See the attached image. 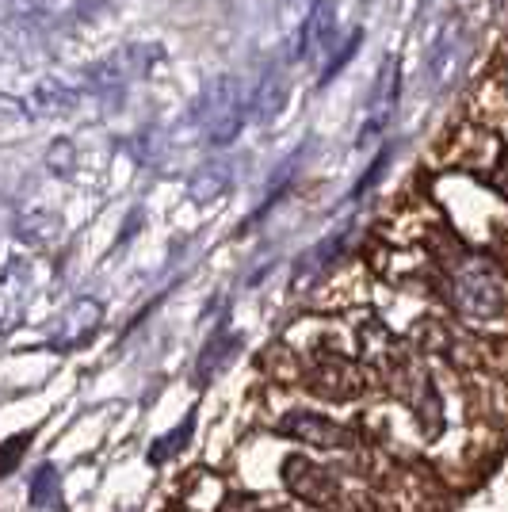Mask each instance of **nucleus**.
<instances>
[{"mask_svg": "<svg viewBox=\"0 0 508 512\" xmlns=\"http://www.w3.org/2000/svg\"><path fill=\"white\" fill-rule=\"evenodd\" d=\"M100 302L96 299H81L73 302V310H69V318H65V337H73V341H85L88 333L100 325Z\"/></svg>", "mask_w": 508, "mask_h": 512, "instance_id": "ddd939ff", "label": "nucleus"}, {"mask_svg": "<svg viewBox=\"0 0 508 512\" xmlns=\"http://www.w3.org/2000/svg\"><path fill=\"white\" fill-rule=\"evenodd\" d=\"M306 383L325 402H352L363 394L360 367H352L344 356H318L314 367L306 371Z\"/></svg>", "mask_w": 508, "mask_h": 512, "instance_id": "39448f33", "label": "nucleus"}, {"mask_svg": "<svg viewBox=\"0 0 508 512\" xmlns=\"http://www.w3.org/2000/svg\"><path fill=\"white\" fill-rule=\"evenodd\" d=\"M226 192H230V165H226V161L203 165L188 184V195L195 203H214L218 195H226Z\"/></svg>", "mask_w": 508, "mask_h": 512, "instance_id": "9b49d317", "label": "nucleus"}, {"mask_svg": "<svg viewBox=\"0 0 508 512\" xmlns=\"http://www.w3.org/2000/svg\"><path fill=\"white\" fill-rule=\"evenodd\" d=\"M287 107V77L279 73L276 65L260 77V85L253 88V96H249V111H253L256 123H272L279 119V111Z\"/></svg>", "mask_w": 508, "mask_h": 512, "instance_id": "1a4fd4ad", "label": "nucleus"}, {"mask_svg": "<svg viewBox=\"0 0 508 512\" xmlns=\"http://www.w3.org/2000/svg\"><path fill=\"white\" fill-rule=\"evenodd\" d=\"M398 92H402V65H398V58H386L379 81H375V92H371V104H367L360 146H367L371 138H379L382 130L394 123V115H398Z\"/></svg>", "mask_w": 508, "mask_h": 512, "instance_id": "423d86ee", "label": "nucleus"}, {"mask_svg": "<svg viewBox=\"0 0 508 512\" xmlns=\"http://www.w3.org/2000/svg\"><path fill=\"white\" fill-rule=\"evenodd\" d=\"M165 58V50L157 43H130L123 50H115L107 62H100L92 73H88V85L96 88V92H123L130 81H138V77H146L153 73V65Z\"/></svg>", "mask_w": 508, "mask_h": 512, "instance_id": "20e7f679", "label": "nucleus"}, {"mask_svg": "<svg viewBox=\"0 0 508 512\" xmlns=\"http://www.w3.org/2000/svg\"><path fill=\"white\" fill-rule=\"evenodd\" d=\"M73 107H77V92L62 81H39L23 96L27 119H58V115H69Z\"/></svg>", "mask_w": 508, "mask_h": 512, "instance_id": "6e6552de", "label": "nucleus"}, {"mask_svg": "<svg viewBox=\"0 0 508 512\" xmlns=\"http://www.w3.org/2000/svg\"><path fill=\"white\" fill-rule=\"evenodd\" d=\"M233 352H237V337H233V333L214 337V341L203 348V356H199V379H211L214 371H222V363L230 360Z\"/></svg>", "mask_w": 508, "mask_h": 512, "instance_id": "4468645a", "label": "nucleus"}, {"mask_svg": "<svg viewBox=\"0 0 508 512\" xmlns=\"http://www.w3.org/2000/svg\"><path fill=\"white\" fill-rule=\"evenodd\" d=\"M233 501L245 512H291V509H264V505H256V497H233Z\"/></svg>", "mask_w": 508, "mask_h": 512, "instance_id": "aec40b11", "label": "nucleus"}, {"mask_svg": "<svg viewBox=\"0 0 508 512\" xmlns=\"http://www.w3.org/2000/svg\"><path fill=\"white\" fill-rule=\"evenodd\" d=\"M54 482H58L54 467L39 470V478H35V486H31V501H35V505H50V501H54Z\"/></svg>", "mask_w": 508, "mask_h": 512, "instance_id": "a211bd4d", "label": "nucleus"}, {"mask_svg": "<svg viewBox=\"0 0 508 512\" xmlns=\"http://www.w3.org/2000/svg\"><path fill=\"white\" fill-rule=\"evenodd\" d=\"M451 302L455 310L474 321L501 318L508 306V279L505 272L478 253H459V260L451 264Z\"/></svg>", "mask_w": 508, "mask_h": 512, "instance_id": "f257e3e1", "label": "nucleus"}, {"mask_svg": "<svg viewBox=\"0 0 508 512\" xmlns=\"http://www.w3.org/2000/svg\"><path fill=\"white\" fill-rule=\"evenodd\" d=\"M16 234H20L23 241H31V245H46V241H54V237L62 234V222L50 211H27L20 222H16Z\"/></svg>", "mask_w": 508, "mask_h": 512, "instance_id": "f8f14e48", "label": "nucleus"}, {"mask_svg": "<svg viewBox=\"0 0 508 512\" xmlns=\"http://www.w3.org/2000/svg\"><path fill=\"white\" fill-rule=\"evenodd\" d=\"M360 39H363V31H352V35L344 39V46H340V50H333V58H329V65L321 69V85H329V81H333V77L340 73V69H344V65L352 62V54L360 50Z\"/></svg>", "mask_w": 508, "mask_h": 512, "instance_id": "2eb2a0df", "label": "nucleus"}, {"mask_svg": "<svg viewBox=\"0 0 508 512\" xmlns=\"http://www.w3.org/2000/svg\"><path fill=\"white\" fill-rule=\"evenodd\" d=\"M191 425H195V417H188V421H184V425L176 428L172 436H165L161 444H153V448H149V459H153V463H165V459H169V455H172L176 448H180V444H188Z\"/></svg>", "mask_w": 508, "mask_h": 512, "instance_id": "f3484780", "label": "nucleus"}, {"mask_svg": "<svg viewBox=\"0 0 508 512\" xmlns=\"http://www.w3.org/2000/svg\"><path fill=\"white\" fill-rule=\"evenodd\" d=\"M497 188H501V192H505V199H508V161L497 169Z\"/></svg>", "mask_w": 508, "mask_h": 512, "instance_id": "412c9836", "label": "nucleus"}, {"mask_svg": "<svg viewBox=\"0 0 508 512\" xmlns=\"http://www.w3.org/2000/svg\"><path fill=\"white\" fill-rule=\"evenodd\" d=\"M199 115L207 123V138L211 146H230L233 138L245 127V92L233 77H218L207 92H203V104Z\"/></svg>", "mask_w": 508, "mask_h": 512, "instance_id": "7ed1b4c3", "label": "nucleus"}, {"mask_svg": "<svg viewBox=\"0 0 508 512\" xmlns=\"http://www.w3.org/2000/svg\"><path fill=\"white\" fill-rule=\"evenodd\" d=\"M283 486L295 493V497H302L306 505H314V509H325V512H371V509H367V501H360V497H348V493H344V486H340L329 470L318 467V463H310V459H302V455H291V459L283 463Z\"/></svg>", "mask_w": 508, "mask_h": 512, "instance_id": "f03ea898", "label": "nucleus"}, {"mask_svg": "<svg viewBox=\"0 0 508 512\" xmlns=\"http://www.w3.org/2000/svg\"><path fill=\"white\" fill-rule=\"evenodd\" d=\"M386 161H390V150H379V153H375L371 169H367V172L360 176V184H356V192H352V195H363L367 188H375V180L382 176V169H386Z\"/></svg>", "mask_w": 508, "mask_h": 512, "instance_id": "6ab92c4d", "label": "nucleus"}, {"mask_svg": "<svg viewBox=\"0 0 508 512\" xmlns=\"http://www.w3.org/2000/svg\"><path fill=\"white\" fill-rule=\"evenodd\" d=\"M279 432L291 436L298 444H310V448H352V432L321 413L310 409H295L287 417H279Z\"/></svg>", "mask_w": 508, "mask_h": 512, "instance_id": "0eeeda50", "label": "nucleus"}, {"mask_svg": "<svg viewBox=\"0 0 508 512\" xmlns=\"http://www.w3.org/2000/svg\"><path fill=\"white\" fill-rule=\"evenodd\" d=\"M46 165H50V172H54V176H69V172L77 169V153H73V142H65V138L50 142Z\"/></svg>", "mask_w": 508, "mask_h": 512, "instance_id": "dca6fc26", "label": "nucleus"}, {"mask_svg": "<svg viewBox=\"0 0 508 512\" xmlns=\"http://www.w3.org/2000/svg\"><path fill=\"white\" fill-rule=\"evenodd\" d=\"M344 237H348V230L340 226V230H333V234H325L310 249V253H302L298 256V264H295V287H302V283H310V279H318L333 260L340 256V245H344Z\"/></svg>", "mask_w": 508, "mask_h": 512, "instance_id": "9d476101", "label": "nucleus"}]
</instances>
